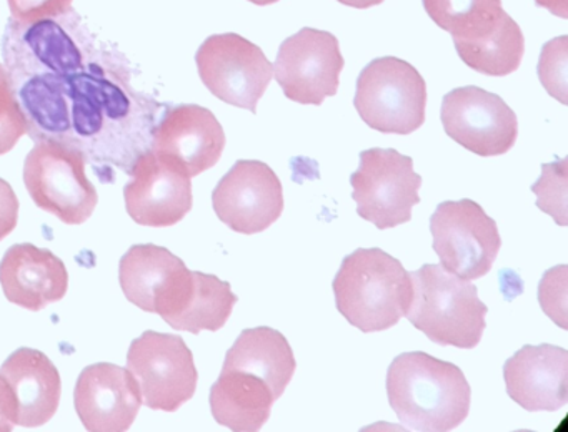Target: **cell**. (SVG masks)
I'll use <instances>...</instances> for the list:
<instances>
[{
	"instance_id": "2e32d148",
	"label": "cell",
	"mask_w": 568,
	"mask_h": 432,
	"mask_svg": "<svg viewBox=\"0 0 568 432\" xmlns=\"http://www.w3.org/2000/svg\"><path fill=\"white\" fill-rule=\"evenodd\" d=\"M237 301L231 282L182 266L159 296L154 312L178 331L199 335L224 328Z\"/></svg>"
},
{
	"instance_id": "52a82bcc",
	"label": "cell",
	"mask_w": 568,
	"mask_h": 432,
	"mask_svg": "<svg viewBox=\"0 0 568 432\" xmlns=\"http://www.w3.org/2000/svg\"><path fill=\"white\" fill-rule=\"evenodd\" d=\"M422 183L412 156L394 148L364 150L351 176L357 215L378 229L405 225L412 219V208L420 203Z\"/></svg>"
},
{
	"instance_id": "f1b7e54d",
	"label": "cell",
	"mask_w": 568,
	"mask_h": 432,
	"mask_svg": "<svg viewBox=\"0 0 568 432\" xmlns=\"http://www.w3.org/2000/svg\"><path fill=\"white\" fill-rule=\"evenodd\" d=\"M8 3L12 19L21 23L58 17L72 7V0H8Z\"/></svg>"
},
{
	"instance_id": "9c48e42d",
	"label": "cell",
	"mask_w": 568,
	"mask_h": 432,
	"mask_svg": "<svg viewBox=\"0 0 568 432\" xmlns=\"http://www.w3.org/2000/svg\"><path fill=\"white\" fill-rule=\"evenodd\" d=\"M128 369L142 402L154 411H178L197 389L194 354L178 335L145 331L139 336L129 348Z\"/></svg>"
},
{
	"instance_id": "484cf974",
	"label": "cell",
	"mask_w": 568,
	"mask_h": 432,
	"mask_svg": "<svg viewBox=\"0 0 568 432\" xmlns=\"http://www.w3.org/2000/svg\"><path fill=\"white\" fill-rule=\"evenodd\" d=\"M537 206L560 226H567V158L541 165V175L531 185Z\"/></svg>"
},
{
	"instance_id": "e0dca14e",
	"label": "cell",
	"mask_w": 568,
	"mask_h": 432,
	"mask_svg": "<svg viewBox=\"0 0 568 432\" xmlns=\"http://www.w3.org/2000/svg\"><path fill=\"white\" fill-rule=\"evenodd\" d=\"M74 404L88 431L122 432L134 424L142 398L129 369L98 362L82 369L75 384Z\"/></svg>"
},
{
	"instance_id": "5bb4252c",
	"label": "cell",
	"mask_w": 568,
	"mask_h": 432,
	"mask_svg": "<svg viewBox=\"0 0 568 432\" xmlns=\"http://www.w3.org/2000/svg\"><path fill=\"white\" fill-rule=\"evenodd\" d=\"M125 183V208L135 223L168 228L181 223L192 209L191 176L184 168L151 148L138 156Z\"/></svg>"
},
{
	"instance_id": "4dcf8cb0",
	"label": "cell",
	"mask_w": 568,
	"mask_h": 432,
	"mask_svg": "<svg viewBox=\"0 0 568 432\" xmlns=\"http://www.w3.org/2000/svg\"><path fill=\"white\" fill-rule=\"evenodd\" d=\"M18 419V404L11 385L0 374V432H11Z\"/></svg>"
},
{
	"instance_id": "ba28073f",
	"label": "cell",
	"mask_w": 568,
	"mask_h": 432,
	"mask_svg": "<svg viewBox=\"0 0 568 432\" xmlns=\"http://www.w3.org/2000/svg\"><path fill=\"white\" fill-rule=\"evenodd\" d=\"M430 233L440 265L468 281L488 275L501 249L497 223L470 198L442 202L432 213Z\"/></svg>"
},
{
	"instance_id": "4fadbf2b",
	"label": "cell",
	"mask_w": 568,
	"mask_h": 432,
	"mask_svg": "<svg viewBox=\"0 0 568 432\" xmlns=\"http://www.w3.org/2000/svg\"><path fill=\"white\" fill-rule=\"evenodd\" d=\"M212 206L232 232L257 235L281 218L284 188L267 163L239 160L212 192Z\"/></svg>"
},
{
	"instance_id": "d6986e66",
	"label": "cell",
	"mask_w": 568,
	"mask_h": 432,
	"mask_svg": "<svg viewBox=\"0 0 568 432\" xmlns=\"http://www.w3.org/2000/svg\"><path fill=\"white\" fill-rule=\"evenodd\" d=\"M0 285L9 301L29 311H42L64 298L69 272L54 253L21 243L11 246L0 261Z\"/></svg>"
},
{
	"instance_id": "603a6c76",
	"label": "cell",
	"mask_w": 568,
	"mask_h": 432,
	"mask_svg": "<svg viewBox=\"0 0 568 432\" xmlns=\"http://www.w3.org/2000/svg\"><path fill=\"white\" fill-rule=\"evenodd\" d=\"M185 263L168 248L158 245H134L119 265V281L129 301L154 312L159 296L178 269Z\"/></svg>"
},
{
	"instance_id": "ac0fdd59",
	"label": "cell",
	"mask_w": 568,
	"mask_h": 432,
	"mask_svg": "<svg viewBox=\"0 0 568 432\" xmlns=\"http://www.w3.org/2000/svg\"><path fill=\"white\" fill-rule=\"evenodd\" d=\"M508 398L528 412H555L568 402V351L525 344L504 364Z\"/></svg>"
},
{
	"instance_id": "8fae6325",
	"label": "cell",
	"mask_w": 568,
	"mask_h": 432,
	"mask_svg": "<svg viewBox=\"0 0 568 432\" xmlns=\"http://www.w3.org/2000/svg\"><path fill=\"white\" fill-rule=\"evenodd\" d=\"M272 65L288 100L318 106L337 95L345 60L334 33L304 27L281 43Z\"/></svg>"
},
{
	"instance_id": "ffe728a7",
	"label": "cell",
	"mask_w": 568,
	"mask_h": 432,
	"mask_svg": "<svg viewBox=\"0 0 568 432\" xmlns=\"http://www.w3.org/2000/svg\"><path fill=\"white\" fill-rule=\"evenodd\" d=\"M0 374L11 385L18 404L16 424L39 428L54 418L61 402V374L44 352L18 349L2 364Z\"/></svg>"
},
{
	"instance_id": "836d02e7",
	"label": "cell",
	"mask_w": 568,
	"mask_h": 432,
	"mask_svg": "<svg viewBox=\"0 0 568 432\" xmlns=\"http://www.w3.org/2000/svg\"><path fill=\"white\" fill-rule=\"evenodd\" d=\"M248 2L255 3V6H272V3L281 2V0H248Z\"/></svg>"
},
{
	"instance_id": "d4e9b609",
	"label": "cell",
	"mask_w": 568,
	"mask_h": 432,
	"mask_svg": "<svg viewBox=\"0 0 568 432\" xmlns=\"http://www.w3.org/2000/svg\"><path fill=\"white\" fill-rule=\"evenodd\" d=\"M425 12L454 40H470L490 32L504 16L501 0H422Z\"/></svg>"
},
{
	"instance_id": "7a4b0ae2",
	"label": "cell",
	"mask_w": 568,
	"mask_h": 432,
	"mask_svg": "<svg viewBox=\"0 0 568 432\" xmlns=\"http://www.w3.org/2000/svg\"><path fill=\"white\" fill-rule=\"evenodd\" d=\"M385 389L398 421L410 431H454L470 412L471 388L462 369L424 351L395 356Z\"/></svg>"
},
{
	"instance_id": "9a60e30c",
	"label": "cell",
	"mask_w": 568,
	"mask_h": 432,
	"mask_svg": "<svg viewBox=\"0 0 568 432\" xmlns=\"http://www.w3.org/2000/svg\"><path fill=\"white\" fill-rule=\"evenodd\" d=\"M225 148V132L217 116L194 103L165 105L151 150L181 165L191 178L214 168Z\"/></svg>"
},
{
	"instance_id": "30bf717a",
	"label": "cell",
	"mask_w": 568,
	"mask_h": 432,
	"mask_svg": "<svg viewBox=\"0 0 568 432\" xmlns=\"http://www.w3.org/2000/svg\"><path fill=\"white\" fill-rule=\"evenodd\" d=\"M199 75L212 95L239 109L257 113V105L274 79V65L261 47L239 33H217L195 53Z\"/></svg>"
},
{
	"instance_id": "3957f363",
	"label": "cell",
	"mask_w": 568,
	"mask_h": 432,
	"mask_svg": "<svg viewBox=\"0 0 568 432\" xmlns=\"http://www.w3.org/2000/svg\"><path fill=\"white\" fill-rule=\"evenodd\" d=\"M338 312L362 332L387 331L405 318L410 272L381 248H358L342 259L332 281Z\"/></svg>"
},
{
	"instance_id": "4316f807",
	"label": "cell",
	"mask_w": 568,
	"mask_h": 432,
	"mask_svg": "<svg viewBox=\"0 0 568 432\" xmlns=\"http://www.w3.org/2000/svg\"><path fill=\"white\" fill-rule=\"evenodd\" d=\"M568 37L561 35L541 47L538 79L548 95L567 103Z\"/></svg>"
},
{
	"instance_id": "83f0119b",
	"label": "cell",
	"mask_w": 568,
	"mask_h": 432,
	"mask_svg": "<svg viewBox=\"0 0 568 432\" xmlns=\"http://www.w3.org/2000/svg\"><path fill=\"white\" fill-rule=\"evenodd\" d=\"M24 135H28V122L16 99L8 70L0 63V155L11 152Z\"/></svg>"
},
{
	"instance_id": "5b68a950",
	"label": "cell",
	"mask_w": 568,
	"mask_h": 432,
	"mask_svg": "<svg viewBox=\"0 0 568 432\" xmlns=\"http://www.w3.org/2000/svg\"><path fill=\"white\" fill-rule=\"evenodd\" d=\"M354 106L372 130L410 135L425 123L427 83L412 63L381 56L358 75Z\"/></svg>"
},
{
	"instance_id": "1f68e13d",
	"label": "cell",
	"mask_w": 568,
	"mask_h": 432,
	"mask_svg": "<svg viewBox=\"0 0 568 432\" xmlns=\"http://www.w3.org/2000/svg\"><path fill=\"white\" fill-rule=\"evenodd\" d=\"M535 6L544 7L560 19H568V0H535Z\"/></svg>"
},
{
	"instance_id": "8992f818",
	"label": "cell",
	"mask_w": 568,
	"mask_h": 432,
	"mask_svg": "<svg viewBox=\"0 0 568 432\" xmlns=\"http://www.w3.org/2000/svg\"><path fill=\"white\" fill-rule=\"evenodd\" d=\"M85 158L61 143L36 142L26 156L24 183L36 205L68 225H82L98 206L95 186L85 176Z\"/></svg>"
},
{
	"instance_id": "6da1fadb",
	"label": "cell",
	"mask_w": 568,
	"mask_h": 432,
	"mask_svg": "<svg viewBox=\"0 0 568 432\" xmlns=\"http://www.w3.org/2000/svg\"><path fill=\"white\" fill-rule=\"evenodd\" d=\"M6 70L34 142L78 150L104 183L131 173L151 148L168 103L132 85L128 56L101 39L78 10L31 23L9 19Z\"/></svg>"
},
{
	"instance_id": "d6a6232c",
	"label": "cell",
	"mask_w": 568,
	"mask_h": 432,
	"mask_svg": "<svg viewBox=\"0 0 568 432\" xmlns=\"http://www.w3.org/2000/svg\"><path fill=\"white\" fill-rule=\"evenodd\" d=\"M337 2L344 3L347 7H354V9H371V7L381 6L385 0H337Z\"/></svg>"
},
{
	"instance_id": "cb8c5ba5",
	"label": "cell",
	"mask_w": 568,
	"mask_h": 432,
	"mask_svg": "<svg viewBox=\"0 0 568 432\" xmlns=\"http://www.w3.org/2000/svg\"><path fill=\"white\" fill-rule=\"evenodd\" d=\"M455 50L465 65L488 76H507L518 70L525 53L520 25L507 12L497 25L470 40H454Z\"/></svg>"
},
{
	"instance_id": "7c38bea8",
	"label": "cell",
	"mask_w": 568,
	"mask_h": 432,
	"mask_svg": "<svg viewBox=\"0 0 568 432\" xmlns=\"http://www.w3.org/2000/svg\"><path fill=\"white\" fill-rule=\"evenodd\" d=\"M442 125L458 145L477 156H500L514 148L518 119L497 93L480 86L454 89L442 100Z\"/></svg>"
},
{
	"instance_id": "44dd1931",
	"label": "cell",
	"mask_w": 568,
	"mask_h": 432,
	"mask_svg": "<svg viewBox=\"0 0 568 432\" xmlns=\"http://www.w3.org/2000/svg\"><path fill=\"white\" fill-rule=\"evenodd\" d=\"M275 401L277 395L267 382L229 368H222L209 395L215 421L235 432L261 431L271 418Z\"/></svg>"
},
{
	"instance_id": "7402d4cb",
	"label": "cell",
	"mask_w": 568,
	"mask_h": 432,
	"mask_svg": "<svg viewBox=\"0 0 568 432\" xmlns=\"http://www.w3.org/2000/svg\"><path fill=\"white\" fill-rule=\"evenodd\" d=\"M222 368L237 369L261 378L271 385L277 399L294 379L297 361L287 338L277 329H244L225 354Z\"/></svg>"
},
{
	"instance_id": "f546056e",
	"label": "cell",
	"mask_w": 568,
	"mask_h": 432,
	"mask_svg": "<svg viewBox=\"0 0 568 432\" xmlns=\"http://www.w3.org/2000/svg\"><path fill=\"white\" fill-rule=\"evenodd\" d=\"M19 219V199L12 186L0 178V241L8 238Z\"/></svg>"
},
{
	"instance_id": "277c9868",
	"label": "cell",
	"mask_w": 568,
	"mask_h": 432,
	"mask_svg": "<svg viewBox=\"0 0 568 432\" xmlns=\"http://www.w3.org/2000/svg\"><path fill=\"white\" fill-rule=\"evenodd\" d=\"M410 279L412 299L405 318L435 344L477 348L488 312L477 286L442 265H424L410 271Z\"/></svg>"
}]
</instances>
